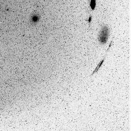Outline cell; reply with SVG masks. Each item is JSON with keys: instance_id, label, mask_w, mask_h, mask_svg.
Returning <instances> with one entry per match:
<instances>
[{"instance_id": "cell-1", "label": "cell", "mask_w": 131, "mask_h": 131, "mask_svg": "<svg viewBox=\"0 0 131 131\" xmlns=\"http://www.w3.org/2000/svg\"><path fill=\"white\" fill-rule=\"evenodd\" d=\"M110 34V30L108 27L106 25H103L99 33L98 40L101 45H105L108 39Z\"/></svg>"}, {"instance_id": "cell-2", "label": "cell", "mask_w": 131, "mask_h": 131, "mask_svg": "<svg viewBox=\"0 0 131 131\" xmlns=\"http://www.w3.org/2000/svg\"><path fill=\"white\" fill-rule=\"evenodd\" d=\"M112 42H113V39H112L111 42H110V45H109V46H108V48H107V50H106V54H105V55L103 56V58H102V59L100 60V61L98 63V64H97V67H96V68L95 69V70H94V71L93 72V73L91 74V76L93 75V74H94L95 73L97 72H98V71L99 70V69L101 68V67L102 66V64H103V63L104 62V60H105V58H106V57L107 52V51L109 50V49H110V48L111 46H112Z\"/></svg>"}, {"instance_id": "cell-3", "label": "cell", "mask_w": 131, "mask_h": 131, "mask_svg": "<svg viewBox=\"0 0 131 131\" xmlns=\"http://www.w3.org/2000/svg\"><path fill=\"white\" fill-rule=\"evenodd\" d=\"M96 5V0H90V6L92 10H94L95 9Z\"/></svg>"}, {"instance_id": "cell-4", "label": "cell", "mask_w": 131, "mask_h": 131, "mask_svg": "<svg viewBox=\"0 0 131 131\" xmlns=\"http://www.w3.org/2000/svg\"><path fill=\"white\" fill-rule=\"evenodd\" d=\"M92 16L90 15V17H89V19H88V21L89 24V25H90V24H91V20H92Z\"/></svg>"}]
</instances>
